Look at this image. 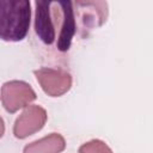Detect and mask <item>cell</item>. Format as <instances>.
Returning a JSON list of instances; mask_svg holds the SVG:
<instances>
[{"mask_svg":"<svg viewBox=\"0 0 153 153\" xmlns=\"http://www.w3.org/2000/svg\"><path fill=\"white\" fill-rule=\"evenodd\" d=\"M51 17L56 32V45L60 51L69 49L76 31V22L72 1H50Z\"/></svg>","mask_w":153,"mask_h":153,"instance_id":"obj_2","label":"cell"},{"mask_svg":"<svg viewBox=\"0 0 153 153\" xmlns=\"http://www.w3.org/2000/svg\"><path fill=\"white\" fill-rule=\"evenodd\" d=\"M76 7L80 11V18L86 27L102 25L106 20L108 4L104 1H76Z\"/></svg>","mask_w":153,"mask_h":153,"instance_id":"obj_7","label":"cell"},{"mask_svg":"<svg viewBox=\"0 0 153 153\" xmlns=\"http://www.w3.org/2000/svg\"><path fill=\"white\" fill-rule=\"evenodd\" d=\"M65 147V137L59 133H51L37 141L26 145L23 149V153H61Z\"/></svg>","mask_w":153,"mask_h":153,"instance_id":"obj_8","label":"cell"},{"mask_svg":"<svg viewBox=\"0 0 153 153\" xmlns=\"http://www.w3.org/2000/svg\"><path fill=\"white\" fill-rule=\"evenodd\" d=\"M33 74L44 93L50 97H60L72 87V75L67 71L43 67L33 71Z\"/></svg>","mask_w":153,"mask_h":153,"instance_id":"obj_4","label":"cell"},{"mask_svg":"<svg viewBox=\"0 0 153 153\" xmlns=\"http://www.w3.org/2000/svg\"><path fill=\"white\" fill-rule=\"evenodd\" d=\"M79 153H112L111 148L102 140H91L79 147Z\"/></svg>","mask_w":153,"mask_h":153,"instance_id":"obj_9","label":"cell"},{"mask_svg":"<svg viewBox=\"0 0 153 153\" xmlns=\"http://www.w3.org/2000/svg\"><path fill=\"white\" fill-rule=\"evenodd\" d=\"M36 14H35V31L39 39L50 45L56 41V33L54 29L50 1H36Z\"/></svg>","mask_w":153,"mask_h":153,"instance_id":"obj_6","label":"cell"},{"mask_svg":"<svg viewBox=\"0 0 153 153\" xmlns=\"http://www.w3.org/2000/svg\"><path fill=\"white\" fill-rule=\"evenodd\" d=\"M30 18L29 0H0V39L7 42L24 39L29 31Z\"/></svg>","mask_w":153,"mask_h":153,"instance_id":"obj_1","label":"cell"},{"mask_svg":"<svg viewBox=\"0 0 153 153\" xmlns=\"http://www.w3.org/2000/svg\"><path fill=\"white\" fill-rule=\"evenodd\" d=\"M36 92L33 88L25 81L22 80H11L5 82L1 86L0 100L4 109L13 114L19 109L29 106L36 99Z\"/></svg>","mask_w":153,"mask_h":153,"instance_id":"obj_3","label":"cell"},{"mask_svg":"<svg viewBox=\"0 0 153 153\" xmlns=\"http://www.w3.org/2000/svg\"><path fill=\"white\" fill-rule=\"evenodd\" d=\"M47 122V111L39 105H29L16 120L13 134L17 139H25L39 131Z\"/></svg>","mask_w":153,"mask_h":153,"instance_id":"obj_5","label":"cell"},{"mask_svg":"<svg viewBox=\"0 0 153 153\" xmlns=\"http://www.w3.org/2000/svg\"><path fill=\"white\" fill-rule=\"evenodd\" d=\"M4 134H5V122H4L2 117L0 116V139L4 136Z\"/></svg>","mask_w":153,"mask_h":153,"instance_id":"obj_10","label":"cell"}]
</instances>
